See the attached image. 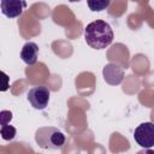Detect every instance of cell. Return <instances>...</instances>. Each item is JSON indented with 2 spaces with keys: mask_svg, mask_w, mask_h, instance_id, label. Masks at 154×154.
Segmentation results:
<instances>
[{
  "mask_svg": "<svg viewBox=\"0 0 154 154\" xmlns=\"http://www.w3.org/2000/svg\"><path fill=\"white\" fill-rule=\"evenodd\" d=\"M113 30L108 23L97 19L89 23L84 29V38L89 47L94 49H103L113 41Z\"/></svg>",
  "mask_w": 154,
  "mask_h": 154,
  "instance_id": "obj_1",
  "label": "cell"
},
{
  "mask_svg": "<svg viewBox=\"0 0 154 154\" xmlns=\"http://www.w3.org/2000/svg\"><path fill=\"white\" fill-rule=\"evenodd\" d=\"M35 141L43 149H60L65 144V135L57 128L42 126L36 130Z\"/></svg>",
  "mask_w": 154,
  "mask_h": 154,
  "instance_id": "obj_2",
  "label": "cell"
},
{
  "mask_svg": "<svg viewBox=\"0 0 154 154\" xmlns=\"http://www.w3.org/2000/svg\"><path fill=\"white\" fill-rule=\"evenodd\" d=\"M134 138L138 146L142 148L154 147V124L146 122L140 124L134 132Z\"/></svg>",
  "mask_w": 154,
  "mask_h": 154,
  "instance_id": "obj_3",
  "label": "cell"
},
{
  "mask_svg": "<svg viewBox=\"0 0 154 154\" xmlns=\"http://www.w3.org/2000/svg\"><path fill=\"white\" fill-rule=\"evenodd\" d=\"M51 91L45 85H37L28 91V101L35 109H45L48 105Z\"/></svg>",
  "mask_w": 154,
  "mask_h": 154,
  "instance_id": "obj_4",
  "label": "cell"
},
{
  "mask_svg": "<svg viewBox=\"0 0 154 154\" xmlns=\"http://www.w3.org/2000/svg\"><path fill=\"white\" fill-rule=\"evenodd\" d=\"M25 7L26 2L24 0H1V12L8 18L19 17Z\"/></svg>",
  "mask_w": 154,
  "mask_h": 154,
  "instance_id": "obj_5",
  "label": "cell"
},
{
  "mask_svg": "<svg viewBox=\"0 0 154 154\" xmlns=\"http://www.w3.org/2000/svg\"><path fill=\"white\" fill-rule=\"evenodd\" d=\"M123 69L116 64H107L103 69V77L109 84H119L123 81Z\"/></svg>",
  "mask_w": 154,
  "mask_h": 154,
  "instance_id": "obj_6",
  "label": "cell"
},
{
  "mask_svg": "<svg viewBox=\"0 0 154 154\" xmlns=\"http://www.w3.org/2000/svg\"><path fill=\"white\" fill-rule=\"evenodd\" d=\"M38 57V46L35 42H26L20 51V59L26 65H34L37 61Z\"/></svg>",
  "mask_w": 154,
  "mask_h": 154,
  "instance_id": "obj_7",
  "label": "cell"
},
{
  "mask_svg": "<svg viewBox=\"0 0 154 154\" xmlns=\"http://www.w3.org/2000/svg\"><path fill=\"white\" fill-rule=\"evenodd\" d=\"M87 2H88V6L91 11L100 12V11L106 10L109 6L111 0H87Z\"/></svg>",
  "mask_w": 154,
  "mask_h": 154,
  "instance_id": "obj_8",
  "label": "cell"
},
{
  "mask_svg": "<svg viewBox=\"0 0 154 154\" xmlns=\"http://www.w3.org/2000/svg\"><path fill=\"white\" fill-rule=\"evenodd\" d=\"M0 132H1V137L5 141H12L16 136V129L8 124H1Z\"/></svg>",
  "mask_w": 154,
  "mask_h": 154,
  "instance_id": "obj_9",
  "label": "cell"
},
{
  "mask_svg": "<svg viewBox=\"0 0 154 154\" xmlns=\"http://www.w3.org/2000/svg\"><path fill=\"white\" fill-rule=\"evenodd\" d=\"M0 119H1V124H7V122L12 119V113L10 111H1Z\"/></svg>",
  "mask_w": 154,
  "mask_h": 154,
  "instance_id": "obj_10",
  "label": "cell"
},
{
  "mask_svg": "<svg viewBox=\"0 0 154 154\" xmlns=\"http://www.w3.org/2000/svg\"><path fill=\"white\" fill-rule=\"evenodd\" d=\"M69 1H71V2H78V1H81V0H69Z\"/></svg>",
  "mask_w": 154,
  "mask_h": 154,
  "instance_id": "obj_11",
  "label": "cell"
}]
</instances>
